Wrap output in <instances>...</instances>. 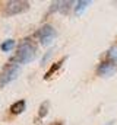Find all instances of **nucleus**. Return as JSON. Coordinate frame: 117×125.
I'll return each mask as SVG.
<instances>
[{"label":"nucleus","instance_id":"f03ea898","mask_svg":"<svg viewBox=\"0 0 117 125\" xmlns=\"http://www.w3.org/2000/svg\"><path fill=\"white\" fill-rule=\"evenodd\" d=\"M19 74H21V65L19 64H15V62L6 64L1 74H0V89H3L6 84H9L15 79H18Z\"/></svg>","mask_w":117,"mask_h":125},{"label":"nucleus","instance_id":"9d476101","mask_svg":"<svg viewBox=\"0 0 117 125\" xmlns=\"http://www.w3.org/2000/svg\"><path fill=\"white\" fill-rule=\"evenodd\" d=\"M61 64H63V61H57V62H54V64H53V67H51V68H50V70H48V71L45 73L44 79H45V80H48V79H50V77H51V76H53V74H54V73L57 71L58 68L61 67Z\"/></svg>","mask_w":117,"mask_h":125},{"label":"nucleus","instance_id":"39448f33","mask_svg":"<svg viewBox=\"0 0 117 125\" xmlns=\"http://www.w3.org/2000/svg\"><path fill=\"white\" fill-rule=\"evenodd\" d=\"M116 71H117V64L113 60L102 61L98 65V70H97L98 76H101V77H111V76L116 74Z\"/></svg>","mask_w":117,"mask_h":125},{"label":"nucleus","instance_id":"423d86ee","mask_svg":"<svg viewBox=\"0 0 117 125\" xmlns=\"http://www.w3.org/2000/svg\"><path fill=\"white\" fill-rule=\"evenodd\" d=\"M72 4H75L73 1H66V0H63V1H54L53 4H51V7H50V13H53V12H60V13H67L69 12V9L72 7Z\"/></svg>","mask_w":117,"mask_h":125},{"label":"nucleus","instance_id":"20e7f679","mask_svg":"<svg viewBox=\"0 0 117 125\" xmlns=\"http://www.w3.org/2000/svg\"><path fill=\"white\" fill-rule=\"evenodd\" d=\"M37 38H38V41H40V44L41 45H44V47H47V45H50L53 41H54V38L57 36V32L56 29L51 26V25H44V26H41L38 31H37Z\"/></svg>","mask_w":117,"mask_h":125},{"label":"nucleus","instance_id":"9b49d317","mask_svg":"<svg viewBox=\"0 0 117 125\" xmlns=\"http://www.w3.org/2000/svg\"><path fill=\"white\" fill-rule=\"evenodd\" d=\"M15 48V41L13 39H7V41H4L3 44H1V51L3 52H9V51H12Z\"/></svg>","mask_w":117,"mask_h":125},{"label":"nucleus","instance_id":"1a4fd4ad","mask_svg":"<svg viewBox=\"0 0 117 125\" xmlns=\"http://www.w3.org/2000/svg\"><path fill=\"white\" fill-rule=\"evenodd\" d=\"M48 109H50V102H48V100L43 102L41 106H40V111H38V116H40V118H44V116L48 114Z\"/></svg>","mask_w":117,"mask_h":125},{"label":"nucleus","instance_id":"f8f14e48","mask_svg":"<svg viewBox=\"0 0 117 125\" xmlns=\"http://www.w3.org/2000/svg\"><path fill=\"white\" fill-rule=\"evenodd\" d=\"M108 60H113L117 62V47H113L108 52Z\"/></svg>","mask_w":117,"mask_h":125},{"label":"nucleus","instance_id":"6e6552de","mask_svg":"<svg viewBox=\"0 0 117 125\" xmlns=\"http://www.w3.org/2000/svg\"><path fill=\"white\" fill-rule=\"evenodd\" d=\"M75 4H76V6H75V13L79 16V15H82V13L85 12V9L91 4V1H88V0H79V1H76Z\"/></svg>","mask_w":117,"mask_h":125},{"label":"nucleus","instance_id":"0eeeda50","mask_svg":"<svg viewBox=\"0 0 117 125\" xmlns=\"http://www.w3.org/2000/svg\"><path fill=\"white\" fill-rule=\"evenodd\" d=\"M25 108H27V102H25L24 99H21V100L15 102V103L10 106V112H12L13 115H19V114H22V112L25 111Z\"/></svg>","mask_w":117,"mask_h":125},{"label":"nucleus","instance_id":"f257e3e1","mask_svg":"<svg viewBox=\"0 0 117 125\" xmlns=\"http://www.w3.org/2000/svg\"><path fill=\"white\" fill-rule=\"evenodd\" d=\"M37 57V45L34 41L31 39H24L19 45H18V51L15 54V57L10 58V61L15 64H28L34 61Z\"/></svg>","mask_w":117,"mask_h":125},{"label":"nucleus","instance_id":"ddd939ff","mask_svg":"<svg viewBox=\"0 0 117 125\" xmlns=\"http://www.w3.org/2000/svg\"><path fill=\"white\" fill-rule=\"evenodd\" d=\"M50 55H51V51H47V54H45V57L43 58V64H45V61L50 58Z\"/></svg>","mask_w":117,"mask_h":125},{"label":"nucleus","instance_id":"7ed1b4c3","mask_svg":"<svg viewBox=\"0 0 117 125\" xmlns=\"http://www.w3.org/2000/svg\"><path fill=\"white\" fill-rule=\"evenodd\" d=\"M29 9V3L24 0H9L4 3V9L3 13L4 16H15L19 13H24Z\"/></svg>","mask_w":117,"mask_h":125},{"label":"nucleus","instance_id":"4468645a","mask_svg":"<svg viewBox=\"0 0 117 125\" xmlns=\"http://www.w3.org/2000/svg\"><path fill=\"white\" fill-rule=\"evenodd\" d=\"M53 125H61V122H54Z\"/></svg>","mask_w":117,"mask_h":125}]
</instances>
